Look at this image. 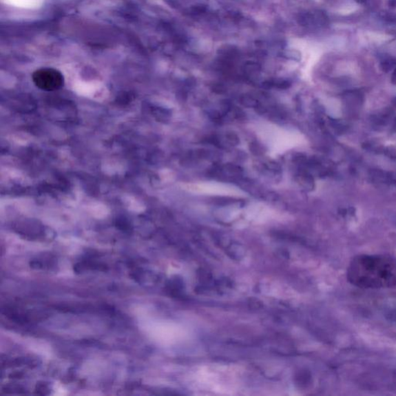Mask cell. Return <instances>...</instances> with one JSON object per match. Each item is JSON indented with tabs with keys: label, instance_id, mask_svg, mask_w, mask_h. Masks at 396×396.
<instances>
[{
	"label": "cell",
	"instance_id": "obj_1",
	"mask_svg": "<svg viewBox=\"0 0 396 396\" xmlns=\"http://www.w3.org/2000/svg\"><path fill=\"white\" fill-rule=\"evenodd\" d=\"M347 279L362 289L396 286V258L387 255H360L350 262Z\"/></svg>",
	"mask_w": 396,
	"mask_h": 396
},
{
	"label": "cell",
	"instance_id": "obj_2",
	"mask_svg": "<svg viewBox=\"0 0 396 396\" xmlns=\"http://www.w3.org/2000/svg\"><path fill=\"white\" fill-rule=\"evenodd\" d=\"M33 81L39 89L43 91H55L64 85L63 74L54 68H41L33 74Z\"/></svg>",
	"mask_w": 396,
	"mask_h": 396
}]
</instances>
